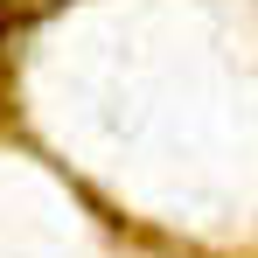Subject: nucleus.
Returning <instances> with one entry per match:
<instances>
[{
  "instance_id": "obj_1",
  "label": "nucleus",
  "mask_w": 258,
  "mask_h": 258,
  "mask_svg": "<svg viewBox=\"0 0 258 258\" xmlns=\"http://www.w3.org/2000/svg\"><path fill=\"white\" fill-rule=\"evenodd\" d=\"M7 28H14V0H0V35H7Z\"/></svg>"
}]
</instances>
